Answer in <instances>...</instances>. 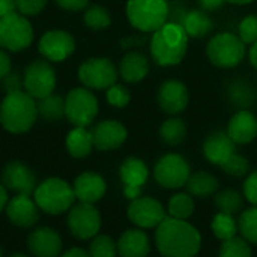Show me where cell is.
<instances>
[{
    "label": "cell",
    "mask_w": 257,
    "mask_h": 257,
    "mask_svg": "<svg viewBox=\"0 0 257 257\" xmlns=\"http://www.w3.org/2000/svg\"><path fill=\"white\" fill-rule=\"evenodd\" d=\"M187 134H188L187 123L179 116H170L160 125L158 130V136L161 142L170 148L182 145L187 139Z\"/></svg>",
    "instance_id": "83f0119b"
},
{
    "label": "cell",
    "mask_w": 257,
    "mask_h": 257,
    "mask_svg": "<svg viewBox=\"0 0 257 257\" xmlns=\"http://www.w3.org/2000/svg\"><path fill=\"white\" fill-rule=\"evenodd\" d=\"M229 98L239 110L241 108H248L256 101V92L253 90V87L248 83H245L242 80H238V81L230 84Z\"/></svg>",
    "instance_id": "4dcf8cb0"
},
{
    "label": "cell",
    "mask_w": 257,
    "mask_h": 257,
    "mask_svg": "<svg viewBox=\"0 0 257 257\" xmlns=\"http://www.w3.org/2000/svg\"><path fill=\"white\" fill-rule=\"evenodd\" d=\"M15 9L24 17L38 15L47 5V0H14Z\"/></svg>",
    "instance_id": "b9f144b4"
},
{
    "label": "cell",
    "mask_w": 257,
    "mask_h": 257,
    "mask_svg": "<svg viewBox=\"0 0 257 257\" xmlns=\"http://www.w3.org/2000/svg\"><path fill=\"white\" fill-rule=\"evenodd\" d=\"M247 56H248L250 65L257 71V42L250 45V48L247 50Z\"/></svg>",
    "instance_id": "f907efd6"
},
{
    "label": "cell",
    "mask_w": 257,
    "mask_h": 257,
    "mask_svg": "<svg viewBox=\"0 0 257 257\" xmlns=\"http://www.w3.org/2000/svg\"><path fill=\"white\" fill-rule=\"evenodd\" d=\"M2 184L15 194L32 196L38 187L35 173L21 161H11L2 172Z\"/></svg>",
    "instance_id": "2e32d148"
},
{
    "label": "cell",
    "mask_w": 257,
    "mask_h": 257,
    "mask_svg": "<svg viewBox=\"0 0 257 257\" xmlns=\"http://www.w3.org/2000/svg\"><path fill=\"white\" fill-rule=\"evenodd\" d=\"M221 169H223L227 175H230V176L242 178V176H245V175L250 173V161H248L245 157H242L241 154H236V152H235V154L221 166Z\"/></svg>",
    "instance_id": "60d3db41"
},
{
    "label": "cell",
    "mask_w": 257,
    "mask_h": 257,
    "mask_svg": "<svg viewBox=\"0 0 257 257\" xmlns=\"http://www.w3.org/2000/svg\"><path fill=\"white\" fill-rule=\"evenodd\" d=\"M84 24L92 30H104L111 24L110 11L101 5H92L84 11Z\"/></svg>",
    "instance_id": "836d02e7"
},
{
    "label": "cell",
    "mask_w": 257,
    "mask_h": 257,
    "mask_svg": "<svg viewBox=\"0 0 257 257\" xmlns=\"http://www.w3.org/2000/svg\"><path fill=\"white\" fill-rule=\"evenodd\" d=\"M9 72H11V59H9L8 53H5L0 48V80L5 78Z\"/></svg>",
    "instance_id": "7dc6e473"
},
{
    "label": "cell",
    "mask_w": 257,
    "mask_h": 257,
    "mask_svg": "<svg viewBox=\"0 0 257 257\" xmlns=\"http://www.w3.org/2000/svg\"><path fill=\"white\" fill-rule=\"evenodd\" d=\"M117 78L119 69L108 57H89L78 68L80 83L90 90H107Z\"/></svg>",
    "instance_id": "ba28073f"
},
{
    "label": "cell",
    "mask_w": 257,
    "mask_h": 257,
    "mask_svg": "<svg viewBox=\"0 0 257 257\" xmlns=\"http://www.w3.org/2000/svg\"><path fill=\"white\" fill-rule=\"evenodd\" d=\"M238 230L247 242L257 244V206L248 208L241 214Z\"/></svg>",
    "instance_id": "d590c367"
},
{
    "label": "cell",
    "mask_w": 257,
    "mask_h": 257,
    "mask_svg": "<svg viewBox=\"0 0 257 257\" xmlns=\"http://www.w3.org/2000/svg\"><path fill=\"white\" fill-rule=\"evenodd\" d=\"M238 36L245 45L257 42V14L245 15L238 24Z\"/></svg>",
    "instance_id": "ab89813d"
},
{
    "label": "cell",
    "mask_w": 257,
    "mask_h": 257,
    "mask_svg": "<svg viewBox=\"0 0 257 257\" xmlns=\"http://www.w3.org/2000/svg\"><path fill=\"white\" fill-rule=\"evenodd\" d=\"M119 176L123 184V194L126 199L134 200L140 196L142 187L146 184L149 170L143 160L137 157H128L119 167Z\"/></svg>",
    "instance_id": "e0dca14e"
},
{
    "label": "cell",
    "mask_w": 257,
    "mask_h": 257,
    "mask_svg": "<svg viewBox=\"0 0 257 257\" xmlns=\"http://www.w3.org/2000/svg\"><path fill=\"white\" fill-rule=\"evenodd\" d=\"M157 104L160 110L169 116H178L187 110L190 104V90L182 80L167 78L157 90Z\"/></svg>",
    "instance_id": "4fadbf2b"
},
{
    "label": "cell",
    "mask_w": 257,
    "mask_h": 257,
    "mask_svg": "<svg viewBox=\"0 0 257 257\" xmlns=\"http://www.w3.org/2000/svg\"><path fill=\"white\" fill-rule=\"evenodd\" d=\"M187 190L190 194L196 197H208L218 190V181L208 172H196L191 173L187 181Z\"/></svg>",
    "instance_id": "f1b7e54d"
},
{
    "label": "cell",
    "mask_w": 257,
    "mask_h": 257,
    "mask_svg": "<svg viewBox=\"0 0 257 257\" xmlns=\"http://www.w3.org/2000/svg\"><path fill=\"white\" fill-rule=\"evenodd\" d=\"M166 217L164 206L154 197L139 196L128 206V218L140 229H157Z\"/></svg>",
    "instance_id": "5bb4252c"
},
{
    "label": "cell",
    "mask_w": 257,
    "mask_h": 257,
    "mask_svg": "<svg viewBox=\"0 0 257 257\" xmlns=\"http://www.w3.org/2000/svg\"><path fill=\"white\" fill-rule=\"evenodd\" d=\"M149 251V238L140 229H130L123 232L117 241V254L120 257H148Z\"/></svg>",
    "instance_id": "d4e9b609"
},
{
    "label": "cell",
    "mask_w": 257,
    "mask_h": 257,
    "mask_svg": "<svg viewBox=\"0 0 257 257\" xmlns=\"http://www.w3.org/2000/svg\"><path fill=\"white\" fill-rule=\"evenodd\" d=\"M227 136L235 145H248L257 137V116L248 108L233 113L227 122Z\"/></svg>",
    "instance_id": "44dd1931"
},
{
    "label": "cell",
    "mask_w": 257,
    "mask_h": 257,
    "mask_svg": "<svg viewBox=\"0 0 257 257\" xmlns=\"http://www.w3.org/2000/svg\"><path fill=\"white\" fill-rule=\"evenodd\" d=\"M57 6H60L65 11L69 12H77V11H83L87 8L89 0H54Z\"/></svg>",
    "instance_id": "f6af8a7d"
},
{
    "label": "cell",
    "mask_w": 257,
    "mask_h": 257,
    "mask_svg": "<svg viewBox=\"0 0 257 257\" xmlns=\"http://www.w3.org/2000/svg\"><path fill=\"white\" fill-rule=\"evenodd\" d=\"M224 2L229 5H235V6H247V5H251L254 0H224Z\"/></svg>",
    "instance_id": "f5cc1de1"
},
{
    "label": "cell",
    "mask_w": 257,
    "mask_h": 257,
    "mask_svg": "<svg viewBox=\"0 0 257 257\" xmlns=\"http://www.w3.org/2000/svg\"><path fill=\"white\" fill-rule=\"evenodd\" d=\"M105 99L111 107L125 108L131 101V93H130V90H128V87L125 84L114 83L113 86H110L105 90Z\"/></svg>",
    "instance_id": "f35d334b"
},
{
    "label": "cell",
    "mask_w": 257,
    "mask_h": 257,
    "mask_svg": "<svg viewBox=\"0 0 257 257\" xmlns=\"http://www.w3.org/2000/svg\"><path fill=\"white\" fill-rule=\"evenodd\" d=\"M155 244L163 257H194L202 247V236L187 220L166 217L157 227Z\"/></svg>",
    "instance_id": "6da1fadb"
},
{
    "label": "cell",
    "mask_w": 257,
    "mask_h": 257,
    "mask_svg": "<svg viewBox=\"0 0 257 257\" xmlns=\"http://www.w3.org/2000/svg\"><path fill=\"white\" fill-rule=\"evenodd\" d=\"M98 111V99L87 87H74L65 96V117L74 126H89Z\"/></svg>",
    "instance_id": "52a82bcc"
},
{
    "label": "cell",
    "mask_w": 257,
    "mask_h": 257,
    "mask_svg": "<svg viewBox=\"0 0 257 257\" xmlns=\"http://www.w3.org/2000/svg\"><path fill=\"white\" fill-rule=\"evenodd\" d=\"M220 257H251V248L244 238H232L224 241L220 248Z\"/></svg>",
    "instance_id": "74e56055"
},
{
    "label": "cell",
    "mask_w": 257,
    "mask_h": 257,
    "mask_svg": "<svg viewBox=\"0 0 257 257\" xmlns=\"http://www.w3.org/2000/svg\"><path fill=\"white\" fill-rule=\"evenodd\" d=\"M90 133L93 139V148L102 152L119 149L128 137L125 125L114 119H105L98 122L90 130Z\"/></svg>",
    "instance_id": "ac0fdd59"
},
{
    "label": "cell",
    "mask_w": 257,
    "mask_h": 257,
    "mask_svg": "<svg viewBox=\"0 0 257 257\" xmlns=\"http://www.w3.org/2000/svg\"><path fill=\"white\" fill-rule=\"evenodd\" d=\"M38 117V104L27 92H8L0 104V125L11 134L32 130Z\"/></svg>",
    "instance_id": "3957f363"
},
{
    "label": "cell",
    "mask_w": 257,
    "mask_h": 257,
    "mask_svg": "<svg viewBox=\"0 0 257 257\" xmlns=\"http://www.w3.org/2000/svg\"><path fill=\"white\" fill-rule=\"evenodd\" d=\"M60 257H90V254H89V251H86L80 247H74V248L66 250L63 254H60Z\"/></svg>",
    "instance_id": "681fc988"
},
{
    "label": "cell",
    "mask_w": 257,
    "mask_h": 257,
    "mask_svg": "<svg viewBox=\"0 0 257 257\" xmlns=\"http://www.w3.org/2000/svg\"><path fill=\"white\" fill-rule=\"evenodd\" d=\"M66 224L71 235L77 239H92L99 233L101 215L95 205L78 202L68 211Z\"/></svg>",
    "instance_id": "7c38bea8"
},
{
    "label": "cell",
    "mask_w": 257,
    "mask_h": 257,
    "mask_svg": "<svg viewBox=\"0 0 257 257\" xmlns=\"http://www.w3.org/2000/svg\"><path fill=\"white\" fill-rule=\"evenodd\" d=\"M119 77L128 84H137L143 81L151 69L149 59L140 50H130L123 54L119 63Z\"/></svg>",
    "instance_id": "603a6c76"
},
{
    "label": "cell",
    "mask_w": 257,
    "mask_h": 257,
    "mask_svg": "<svg viewBox=\"0 0 257 257\" xmlns=\"http://www.w3.org/2000/svg\"><path fill=\"white\" fill-rule=\"evenodd\" d=\"M191 175V167L188 161L181 154H166L163 155L155 167H154V178L155 181L170 190H178L184 187Z\"/></svg>",
    "instance_id": "8fae6325"
},
{
    "label": "cell",
    "mask_w": 257,
    "mask_h": 257,
    "mask_svg": "<svg viewBox=\"0 0 257 257\" xmlns=\"http://www.w3.org/2000/svg\"><path fill=\"white\" fill-rule=\"evenodd\" d=\"M27 247L35 257H60L62 238L51 227H36L27 238Z\"/></svg>",
    "instance_id": "ffe728a7"
},
{
    "label": "cell",
    "mask_w": 257,
    "mask_h": 257,
    "mask_svg": "<svg viewBox=\"0 0 257 257\" xmlns=\"http://www.w3.org/2000/svg\"><path fill=\"white\" fill-rule=\"evenodd\" d=\"M169 217L176 220H188L194 211V202L190 194L178 193L169 200Z\"/></svg>",
    "instance_id": "d6a6232c"
},
{
    "label": "cell",
    "mask_w": 257,
    "mask_h": 257,
    "mask_svg": "<svg viewBox=\"0 0 257 257\" xmlns=\"http://www.w3.org/2000/svg\"><path fill=\"white\" fill-rule=\"evenodd\" d=\"M12 12H17L15 2L14 0H0V18L9 15Z\"/></svg>",
    "instance_id": "c3c4849f"
},
{
    "label": "cell",
    "mask_w": 257,
    "mask_h": 257,
    "mask_svg": "<svg viewBox=\"0 0 257 257\" xmlns=\"http://www.w3.org/2000/svg\"><path fill=\"white\" fill-rule=\"evenodd\" d=\"M8 200H9V197H8V190L5 188L3 184H0V214L5 211V208H6V205H8Z\"/></svg>",
    "instance_id": "816d5d0a"
},
{
    "label": "cell",
    "mask_w": 257,
    "mask_h": 257,
    "mask_svg": "<svg viewBox=\"0 0 257 257\" xmlns=\"http://www.w3.org/2000/svg\"><path fill=\"white\" fill-rule=\"evenodd\" d=\"M200 9H203L205 12H215L218 9H221L226 2L224 0H199Z\"/></svg>",
    "instance_id": "bcb514c9"
},
{
    "label": "cell",
    "mask_w": 257,
    "mask_h": 257,
    "mask_svg": "<svg viewBox=\"0 0 257 257\" xmlns=\"http://www.w3.org/2000/svg\"><path fill=\"white\" fill-rule=\"evenodd\" d=\"M148 42V36L146 33H136V35H128V36H123L120 39V47L126 51L130 50H139L142 48L145 44Z\"/></svg>",
    "instance_id": "7bdbcfd3"
},
{
    "label": "cell",
    "mask_w": 257,
    "mask_h": 257,
    "mask_svg": "<svg viewBox=\"0 0 257 257\" xmlns=\"http://www.w3.org/2000/svg\"><path fill=\"white\" fill-rule=\"evenodd\" d=\"M38 48L45 60L63 62L75 51V39L69 32L54 29L41 36Z\"/></svg>",
    "instance_id": "9a60e30c"
},
{
    "label": "cell",
    "mask_w": 257,
    "mask_h": 257,
    "mask_svg": "<svg viewBox=\"0 0 257 257\" xmlns=\"http://www.w3.org/2000/svg\"><path fill=\"white\" fill-rule=\"evenodd\" d=\"M235 152V143L226 131H214L203 142V155L215 166H223Z\"/></svg>",
    "instance_id": "cb8c5ba5"
},
{
    "label": "cell",
    "mask_w": 257,
    "mask_h": 257,
    "mask_svg": "<svg viewBox=\"0 0 257 257\" xmlns=\"http://www.w3.org/2000/svg\"><path fill=\"white\" fill-rule=\"evenodd\" d=\"M5 212L8 220L21 229L33 227L39 220V208L35 199L26 194H15L12 199H9Z\"/></svg>",
    "instance_id": "d6986e66"
},
{
    "label": "cell",
    "mask_w": 257,
    "mask_h": 257,
    "mask_svg": "<svg viewBox=\"0 0 257 257\" xmlns=\"http://www.w3.org/2000/svg\"><path fill=\"white\" fill-rule=\"evenodd\" d=\"M205 53L209 63L215 68L233 69L244 60L247 54V45L238 35L232 32H221L208 41Z\"/></svg>",
    "instance_id": "8992f818"
},
{
    "label": "cell",
    "mask_w": 257,
    "mask_h": 257,
    "mask_svg": "<svg viewBox=\"0 0 257 257\" xmlns=\"http://www.w3.org/2000/svg\"><path fill=\"white\" fill-rule=\"evenodd\" d=\"M72 188L78 202L95 205L104 197L107 191V184L101 175L95 172H84L75 178Z\"/></svg>",
    "instance_id": "7402d4cb"
},
{
    "label": "cell",
    "mask_w": 257,
    "mask_h": 257,
    "mask_svg": "<svg viewBox=\"0 0 257 257\" xmlns=\"http://www.w3.org/2000/svg\"><path fill=\"white\" fill-rule=\"evenodd\" d=\"M128 23L140 33H154L169 21L167 0H128L125 6Z\"/></svg>",
    "instance_id": "277c9868"
},
{
    "label": "cell",
    "mask_w": 257,
    "mask_h": 257,
    "mask_svg": "<svg viewBox=\"0 0 257 257\" xmlns=\"http://www.w3.org/2000/svg\"><path fill=\"white\" fill-rule=\"evenodd\" d=\"M9 257H29L27 254H24V253H14V254H11Z\"/></svg>",
    "instance_id": "db71d44e"
},
{
    "label": "cell",
    "mask_w": 257,
    "mask_h": 257,
    "mask_svg": "<svg viewBox=\"0 0 257 257\" xmlns=\"http://www.w3.org/2000/svg\"><path fill=\"white\" fill-rule=\"evenodd\" d=\"M215 205L220 212L235 215L244 206L242 196L235 190H223L215 196Z\"/></svg>",
    "instance_id": "e575fe53"
},
{
    "label": "cell",
    "mask_w": 257,
    "mask_h": 257,
    "mask_svg": "<svg viewBox=\"0 0 257 257\" xmlns=\"http://www.w3.org/2000/svg\"><path fill=\"white\" fill-rule=\"evenodd\" d=\"M38 114L48 120L56 122L65 117V99L60 95H48L44 99H39L38 102Z\"/></svg>",
    "instance_id": "f546056e"
},
{
    "label": "cell",
    "mask_w": 257,
    "mask_h": 257,
    "mask_svg": "<svg viewBox=\"0 0 257 257\" xmlns=\"http://www.w3.org/2000/svg\"><path fill=\"white\" fill-rule=\"evenodd\" d=\"M65 146L72 158H86L93 149L92 133L84 126H74V130H71L66 136Z\"/></svg>",
    "instance_id": "4316f807"
},
{
    "label": "cell",
    "mask_w": 257,
    "mask_h": 257,
    "mask_svg": "<svg viewBox=\"0 0 257 257\" xmlns=\"http://www.w3.org/2000/svg\"><path fill=\"white\" fill-rule=\"evenodd\" d=\"M185 29L190 39H203L214 29V21L203 9H190L182 15L179 21Z\"/></svg>",
    "instance_id": "484cf974"
},
{
    "label": "cell",
    "mask_w": 257,
    "mask_h": 257,
    "mask_svg": "<svg viewBox=\"0 0 257 257\" xmlns=\"http://www.w3.org/2000/svg\"><path fill=\"white\" fill-rule=\"evenodd\" d=\"M190 36L178 21H167L149 39L152 60L161 68L178 66L188 53Z\"/></svg>",
    "instance_id": "7a4b0ae2"
},
{
    "label": "cell",
    "mask_w": 257,
    "mask_h": 257,
    "mask_svg": "<svg viewBox=\"0 0 257 257\" xmlns=\"http://www.w3.org/2000/svg\"><path fill=\"white\" fill-rule=\"evenodd\" d=\"M212 232L220 241H229L236 236L238 230V221L233 215L218 212L212 220Z\"/></svg>",
    "instance_id": "1f68e13d"
},
{
    "label": "cell",
    "mask_w": 257,
    "mask_h": 257,
    "mask_svg": "<svg viewBox=\"0 0 257 257\" xmlns=\"http://www.w3.org/2000/svg\"><path fill=\"white\" fill-rule=\"evenodd\" d=\"M56 83H57L56 72L50 65V62L45 59L33 60L24 69V77H23L24 92H27L33 99L39 101L51 95L56 89Z\"/></svg>",
    "instance_id": "30bf717a"
},
{
    "label": "cell",
    "mask_w": 257,
    "mask_h": 257,
    "mask_svg": "<svg viewBox=\"0 0 257 257\" xmlns=\"http://www.w3.org/2000/svg\"><path fill=\"white\" fill-rule=\"evenodd\" d=\"M0 257H3V251H2V247H0Z\"/></svg>",
    "instance_id": "11a10c76"
},
{
    "label": "cell",
    "mask_w": 257,
    "mask_h": 257,
    "mask_svg": "<svg viewBox=\"0 0 257 257\" xmlns=\"http://www.w3.org/2000/svg\"><path fill=\"white\" fill-rule=\"evenodd\" d=\"M244 194L253 206H257V170L247 176L244 182Z\"/></svg>",
    "instance_id": "ee69618b"
},
{
    "label": "cell",
    "mask_w": 257,
    "mask_h": 257,
    "mask_svg": "<svg viewBox=\"0 0 257 257\" xmlns=\"http://www.w3.org/2000/svg\"><path fill=\"white\" fill-rule=\"evenodd\" d=\"M90 257H116L117 256V242H114L108 235H96L92 238L89 245Z\"/></svg>",
    "instance_id": "8d00e7d4"
},
{
    "label": "cell",
    "mask_w": 257,
    "mask_h": 257,
    "mask_svg": "<svg viewBox=\"0 0 257 257\" xmlns=\"http://www.w3.org/2000/svg\"><path fill=\"white\" fill-rule=\"evenodd\" d=\"M33 199L39 211L48 215H59L69 211L77 200L74 188L60 178H48L42 181L36 187Z\"/></svg>",
    "instance_id": "5b68a950"
},
{
    "label": "cell",
    "mask_w": 257,
    "mask_h": 257,
    "mask_svg": "<svg viewBox=\"0 0 257 257\" xmlns=\"http://www.w3.org/2000/svg\"><path fill=\"white\" fill-rule=\"evenodd\" d=\"M33 42V27L27 17L12 12L0 18V47L18 53L29 48Z\"/></svg>",
    "instance_id": "9c48e42d"
}]
</instances>
